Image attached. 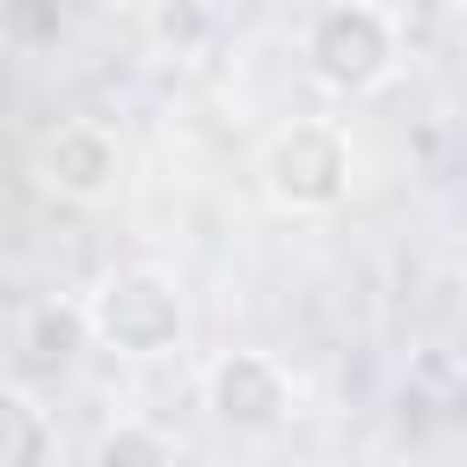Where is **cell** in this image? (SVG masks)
I'll use <instances>...</instances> for the list:
<instances>
[{
	"label": "cell",
	"instance_id": "6da1fadb",
	"mask_svg": "<svg viewBox=\"0 0 467 467\" xmlns=\"http://www.w3.org/2000/svg\"><path fill=\"white\" fill-rule=\"evenodd\" d=\"M299 51H306V73H314L328 95L358 102V95H372V88L394 80V66H401V29H394V15L372 7V0H328V7L306 22Z\"/></svg>",
	"mask_w": 467,
	"mask_h": 467
},
{
	"label": "cell",
	"instance_id": "8992f818",
	"mask_svg": "<svg viewBox=\"0 0 467 467\" xmlns=\"http://www.w3.org/2000/svg\"><path fill=\"white\" fill-rule=\"evenodd\" d=\"M88 343H95L88 299H36L22 314V365H36V372H66Z\"/></svg>",
	"mask_w": 467,
	"mask_h": 467
},
{
	"label": "cell",
	"instance_id": "9c48e42d",
	"mask_svg": "<svg viewBox=\"0 0 467 467\" xmlns=\"http://www.w3.org/2000/svg\"><path fill=\"white\" fill-rule=\"evenodd\" d=\"M204 36H212V7L204 0H146V44L153 51L190 58V51H204Z\"/></svg>",
	"mask_w": 467,
	"mask_h": 467
},
{
	"label": "cell",
	"instance_id": "7a4b0ae2",
	"mask_svg": "<svg viewBox=\"0 0 467 467\" xmlns=\"http://www.w3.org/2000/svg\"><path fill=\"white\" fill-rule=\"evenodd\" d=\"M88 328L117 358H168L190 328V306H182V285L168 270L131 263V270H109L88 292Z\"/></svg>",
	"mask_w": 467,
	"mask_h": 467
},
{
	"label": "cell",
	"instance_id": "30bf717a",
	"mask_svg": "<svg viewBox=\"0 0 467 467\" xmlns=\"http://www.w3.org/2000/svg\"><path fill=\"white\" fill-rule=\"evenodd\" d=\"M58 29H66V15H58V0H7V15H0V36H7V51H51L58 44Z\"/></svg>",
	"mask_w": 467,
	"mask_h": 467
},
{
	"label": "cell",
	"instance_id": "52a82bcc",
	"mask_svg": "<svg viewBox=\"0 0 467 467\" xmlns=\"http://www.w3.org/2000/svg\"><path fill=\"white\" fill-rule=\"evenodd\" d=\"M0 467H58V423L36 409L29 387L0 394Z\"/></svg>",
	"mask_w": 467,
	"mask_h": 467
},
{
	"label": "cell",
	"instance_id": "3957f363",
	"mask_svg": "<svg viewBox=\"0 0 467 467\" xmlns=\"http://www.w3.org/2000/svg\"><path fill=\"white\" fill-rule=\"evenodd\" d=\"M263 190L285 212H336L350 197V131L336 117H292L263 146Z\"/></svg>",
	"mask_w": 467,
	"mask_h": 467
},
{
	"label": "cell",
	"instance_id": "5b68a950",
	"mask_svg": "<svg viewBox=\"0 0 467 467\" xmlns=\"http://www.w3.org/2000/svg\"><path fill=\"white\" fill-rule=\"evenodd\" d=\"M292 372L270 358V350H219L204 365V409L226 423V431H277L292 423Z\"/></svg>",
	"mask_w": 467,
	"mask_h": 467
},
{
	"label": "cell",
	"instance_id": "277c9868",
	"mask_svg": "<svg viewBox=\"0 0 467 467\" xmlns=\"http://www.w3.org/2000/svg\"><path fill=\"white\" fill-rule=\"evenodd\" d=\"M29 175H36V190L58 197V204H102V197H117L124 146H117L109 124H95V117H66V124H51V131L36 139Z\"/></svg>",
	"mask_w": 467,
	"mask_h": 467
},
{
	"label": "cell",
	"instance_id": "ba28073f",
	"mask_svg": "<svg viewBox=\"0 0 467 467\" xmlns=\"http://www.w3.org/2000/svg\"><path fill=\"white\" fill-rule=\"evenodd\" d=\"M88 467H175V445H168L161 423H146V416H117V423L95 438Z\"/></svg>",
	"mask_w": 467,
	"mask_h": 467
}]
</instances>
